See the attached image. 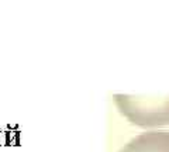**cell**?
Segmentation results:
<instances>
[{
	"mask_svg": "<svg viewBox=\"0 0 169 152\" xmlns=\"http://www.w3.org/2000/svg\"><path fill=\"white\" fill-rule=\"evenodd\" d=\"M118 152H169L168 131H147L131 138Z\"/></svg>",
	"mask_w": 169,
	"mask_h": 152,
	"instance_id": "cell-2",
	"label": "cell"
},
{
	"mask_svg": "<svg viewBox=\"0 0 169 152\" xmlns=\"http://www.w3.org/2000/svg\"><path fill=\"white\" fill-rule=\"evenodd\" d=\"M113 100L118 111L135 125L169 124V94H114Z\"/></svg>",
	"mask_w": 169,
	"mask_h": 152,
	"instance_id": "cell-1",
	"label": "cell"
}]
</instances>
